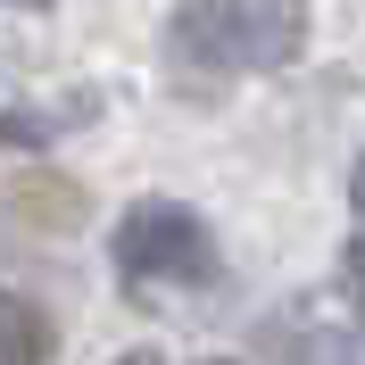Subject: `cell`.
Wrapping results in <instances>:
<instances>
[{
  "label": "cell",
  "mask_w": 365,
  "mask_h": 365,
  "mask_svg": "<svg viewBox=\"0 0 365 365\" xmlns=\"http://www.w3.org/2000/svg\"><path fill=\"white\" fill-rule=\"evenodd\" d=\"M207 365H232V357H207Z\"/></svg>",
  "instance_id": "5"
},
{
  "label": "cell",
  "mask_w": 365,
  "mask_h": 365,
  "mask_svg": "<svg viewBox=\"0 0 365 365\" xmlns=\"http://www.w3.org/2000/svg\"><path fill=\"white\" fill-rule=\"evenodd\" d=\"M116 266L133 274V282H216V241L191 207L175 200H141L125 207V225H116Z\"/></svg>",
  "instance_id": "2"
},
{
  "label": "cell",
  "mask_w": 365,
  "mask_h": 365,
  "mask_svg": "<svg viewBox=\"0 0 365 365\" xmlns=\"http://www.w3.org/2000/svg\"><path fill=\"white\" fill-rule=\"evenodd\" d=\"M50 349H58L50 316L25 291H0V365H50Z\"/></svg>",
  "instance_id": "3"
},
{
  "label": "cell",
  "mask_w": 365,
  "mask_h": 365,
  "mask_svg": "<svg viewBox=\"0 0 365 365\" xmlns=\"http://www.w3.org/2000/svg\"><path fill=\"white\" fill-rule=\"evenodd\" d=\"M307 42L299 0H182L166 25V50L191 67H282Z\"/></svg>",
  "instance_id": "1"
},
{
  "label": "cell",
  "mask_w": 365,
  "mask_h": 365,
  "mask_svg": "<svg viewBox=\"0 0 365 365\" xmlns=\"http://www.w3.org/2000/svg\"><path fill=\"white\" fill-rule=\"evenodd\" d=\"M125 365H158V357H150V349H133V357H125Z\"/></svg>",
  "instance_id": "4"
}]
</instances>
